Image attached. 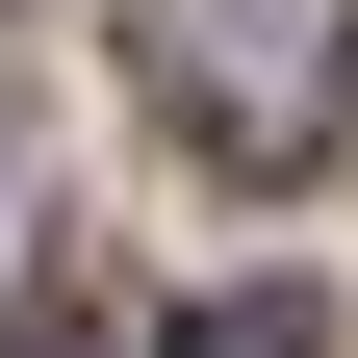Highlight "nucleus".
Wrapping results in <instances>:
<instances>
[{
  "label": "nucleus",
  "instance_id": "obj_1",
  "mask_svg": "<svg viewBox=\"0 0 358 358\" xmlns=\"http://www.w3.org/2000/svg\"><path fill=\"white\" fill-rule=\"evenodd\" d=\"M128 77L205 179H307L358 103V0H128Z\"/></svg>",
  "mask_w": 358,
  "mask_h": 358
},
{
  "label": "nucleus",
  "instance_id": "obj_2",
  "mask_svg": "<svg viewBox=\"0 0 358 358\" xmlns=\"http://www.w3.org/2000/svg\"><path fill=\"white\" fill-rule=\"evenodd\" d=\"M179 358H333V307H307V282H205V307H179Z\"/></svg>",
  "mask_w": 358,
  "mask_h": 358
}]
</instances>
